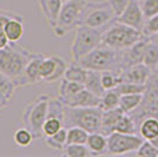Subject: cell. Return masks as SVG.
<instances>
[{
  "label": "cell",
  "mask_w": 158,
  "mask_h": 157,
  "mask_svg": "<svg viewBox=\"0 0 158 157\" xmlns=\"http://www.w3.org/2000/svg\"><path fill=\"white\" fill-rule=\"evenodd\" d=\"M35 53L18 43H10L7 47L0 50V72L13 82L15 89L28 86L25 69Z\"/></svg>",
  "instance_id": "6da1fadb"
},
{
  "label": "cell",
  "mask_w": 158,
  "mask_h": 157,
  "mask_svg": "<svg viewBox=\"0 0 158 157\" xmlns=\"http://www.w3.org/2000/svg\"><path fill=\"white\" fill-rule=\"evenodd\" d=\"M123 51L114 50L110 46L100 44L77 63H79L87 70H94V71L100 72L116 71L122 73L124 71Z\"/></svg>",
  "instance_id": "7a4b0ae2"
},
{
  "label": "cell",
  "mask_w": 158,
  "mask_h": 157,
  "mask_svg": "<svg viewBox=\"0 0 158 157\" xmlns=\"http://www.w3.org/2000/svg\"><path fill=\"white\" fill-rule=\"evenodd\" d=\"M143 38V32L135 27L123 24L116 19L107 25L102 38V44L114 50H126Z\"/></svg>",
  "instance_id": "3957f363"
},
{
  "label": "cell",
  "mask_w": 158,
  "mask_h": 157,
  "mask_svg": "<svg viewBox=\"0 0 158 157\" xmlns=\"http://www.w3.org/2000/svg\"><path fill=\"white\" fill-rule=\"evenodd\" d=\"M50 97L46 93H41L37 96L31 103H28L24 110L21 123L23 126L32 132L34 141H38L44 136L43 132V125L45 123L48 112V103Z\"/></svg>",
  "instance_id": "277c9868"
},
{
  "label": "cell",
  "mask_w": 158,
  "mask_h": 157,
  "mask_svg": "<svg viewBox=\"0 0 158 157\" xmlns=\"http://www.w3.org/2000/svg\"><path fill=\"white\" fill-rule=\"evenodd\" d=\"M103 110L99 106L91 108H72L65 105L64 126H80L87 132L100 131Z\"/></svg>",
  "instance_id": "5b68a950"
},
{
  "label": "cell",
  "mask_w": 158,
  "mask_h": 157,
  "mask_svg": "<svg viewBox=\"0 0 158 157\" xmlns=\"http://www.w3.org/2000/svg\"><path fill=\"white\" fill-rule=\"evenodd\" d=\"M105 28H96L84 24H79L76 27V32H74L72 45H71L72 62L80 60L87 53H90L97 46L100 45L103 32Z\"/></svg>",
  "instance_id": "8992f818"
},
{
  "label": "cell",
  "mask_w": 158,
  "mask_h": 157,
  "mask_svg": "<svg viewBox=\"0 0 158 157\" xmlns=\"http://www.w3.org/2000/svg\"><path fill=\"white\" fill-rule=\"evenodd\" d=\"M89 0H67L63 2V6L58 15L56 25L52 27V32L57 38H64L80 23V17L86 2Z\"/></svg>",
  "instance_id": "52a82bcc"
},
{
  "label": "cell",
  "mask_w": 158,
  "mask_h": 157,
  "mask_svg": "<svg viewBox=\"0 0 158 157\" xmlns=\"http://www.w3.org/2000/svg\"><path fill=\"white\" fill-rule=\"evenodd\" d=\"M117 19L109 1H87L80 17V23L96 28H105Z\"/></svg>",
  "instance_id": "ba28073f"
},
{
  "label": "cell",
  "mask_w": 158,
  "mask_h": 157,
  "mask_svg": "<svg viewBox=\"0 0 158 157\" xmlns=\"http://www.w3.org/2000/svg\"><path fill=\"white\" fill-rule=\"evenodd\" d=\"M144 138L136 134H122L114 131L107 136V150L109 155H124L132 151H137Z\"/></svg>",
  "instance_id": "9c48e42d"
},
{
  "label": "cell",
  "mask_w": 158,
  "mask_h": 157,
  "mask_svg": "<svg viewBox=\"0 0 158 157\" xmlns=\"http://www.w3.org/2000/svg\"><path fill=\"white\" fill-rule=\"evenodd\" d=\"M118 21L126 24L129 26L135 27L139 31H143V27L145 24V17L143 11L139 5V0H130L129 5L125 8V11L122 13L120 17L117 18Z\"/></svg>",
  "instance_id": "30bf717a"
},
{
  "label": "cell",
  "mask_w": 158,
  "mask_h": 157,
  "mask_svg": "<svg viewBox=\"0 0 158 157\" xmlns=\"http://www.w3.org/2000/svg\"><path fill=\"white\" fill-rule=\"evenodd\" d=\"M150 41L149 37H144L137 43H135L129 49L123 51V59H124V70L131 65H136L139 63H143L144 60L145 50L148 47V44Z\"/></svg>",
  "instance_id": "8fae6325"
},
{
  "label": "cell",
  "mask_w": 158,
  "mask_h": 157,
  "mask_svg": "<svg viewBox=\"0 0 158 157\" xmlns=\"http://www.w3.org/2000/svg\"><path fill=\"white\" fill-rule=\"evenodd\" d=\"M151 72V69L145 65L144 63L131 65L126 67L125 70L120 73L122 82H132V83H138V84H146Z\"/></svg>",
  "instance_id": "7c38bea8"
},
{
  "label": "cell",
  "mask_w": 158,
  "mask_h": 157,
  "mask_svg": "<svg viewBox=\"0 0 158 157\" xmlns=\"http://www.w3.org/2000/svg\"><path fill=\"white\" fill-rule=\"evenodd\" d=\"M100 97L96 96L94 93L89 91L87 89L80 90L78 93H76L71 98L66 99L63 102V104L66 106L72 108H91V106H99Z\"/></svg>",
  "instance_id": "4fadbf2b"
},
{
  "label": "cell",
  "mask_w": 158,
  "mask_h": 157,
  "mask_svg": "<svg viewBox=\"0 0 158 157\" xmlns=\"http://www.w3.org/2000/svg\"><path fill=\"white\" fill-rule=\"evenodd\" d=\"M40 13L43 14L46 24L52 28L57 20L63 6V0H37Z\"/></svg>",
  "instance_id": "5bb4252c"
},
{
  "label": "cell",
  "mask_w": 158,
  "mask_h": 157,
  "mask_svg": "<svg viewBox=\"0 0 158 157\" xmlns=\"http://www.w3.org/2000/svg\"><path fill=\"white\" fill-rule=\"evenodd\" d=\"M44 57H45V54L37 52L31 58V60L27 63L26 69H25V78H26L28 86L37 84L38 82H41V78H40V65H41V62H43Z\"/></svg>",
  "instance_id": "9a60e30c"
},
{
  "label": "cell",
  "mask_w": 158,
  "mask_h": 157,
  "mask_svg": "<svg viewBox=\"0 0 158 157\" xmlns=\"http://www.w3.org/2000/svg\"><path fill=\"white\" fill-rule=\"evenodd\" d=\"M124 112L119 108L112 109L107 111H103V117H102V126H100V132L104 134L105 136H109L110 134L116 131L117 123L119 122L120 117L123 116Z\"/></svg>",
  "instance_id": "2e32d148"
},
{
  "label": "cell",
  "mask_w": 158,
  "mask_h": 157,
  "mask_svg": "<svg viewBox=\"0 0 158 157\" xmlns=\"http://www.w3.org/2000/svg\"><path fill=\"white\" fill-rule=\"evenodd\" d=\"M86 145L92 152V155H104L107 150V136L102 134L100 131L90 132Z\"/></svg>",
  "instance_id": "e0dca14e"
},
{
  "label": "cell",
  "mask_w": 158,
  "mask_h": 157,
  "mask_svg": "<svg viewBox=\"0 0 158 157\" xmlns=\"http://www.w3.org/2000/svg\"><path fill=\"white\" fill-rule=\"evenodd\" d=\"M2 28L11 43H18L25 32L24 18H11Z\"/></svg>",
  "instance_id": "ac0fdd59"
},
{
  "label": "cell",
  "mask_w": 158,
  "mask_h": 157,
  "mask_svg": "<svg viewBox=\"0 0 158 157\" xmlns=\"http://www.w3.org/2000/svg\"><path fill=\"white\" fill-rule=\"evenodd\" d=\"M138 131L139 135L148 141L158 137V118L155 116L145 117L139 124Z\"/></svg>",
  "instance_id": "d6986e66"
},
{
  "label": "cell",
  "mask_w": 158,
  "mask_h": 157,
  "mask_svg": "<svg viewBox=\"0 0 158 157\" xmlns=\"http://www.w3.org/2000/svg\"><path fill=\"white\" fill-rule=\"evenodd\" d=\"M84 86H85V89H87L89 91H91L98 97H102L103 93L106 91L102 84V72L100 71L89 70Z\"/></svg>",
  "instance_id": "ffe728a7"
},
{
  "label": "cell",
  "mask_w": 158,
  "mask_h": 157,
  "mask_svg": "<svg viewBox=\"0 0 158 157\" xmlns=\"http://www.w3.org/2000/svg\"><path fill=\"white\" fill-rule=\"evenodd\" d=\"M144 98V93H129V95H120L119 100V109L125 113L135 111L139 105L142 104Z\"/></svg>",
  "instance_id": "44dd1931"
},
{
  "label": "cell",
  "mask_w": 158,
  "mask_h": 157,
  "mask_svg": "<svg viewBox=\"0 0 158 157\" xmlns=\"http://www.w3.org/2000/svg\"><path fill=\"white\" fill-rule=\"evenodd\" d=\"M14 90H15V86L13 82L8 77H6L4 73L0 72V110L10 103Z\"/></svg>",
  "instance_id": "7402d4cb"
},
{
  "label": "cell",
  "mask_w": 158,
  "mask_h": 157,
  "mask_svg": "<svg viewBox=\"0 0 158 157\" xmlns=\"http://www.w3.org/2000/svg\"><path fill=\"white\" fill-rule=\"evenodd\" d=\"M85 86L80 83H77V82H72V80H69V79L63 78L61 82H60V86H59V91H58V98L64 102L66 99L71 98L72 96H74L76 93H78L80 90H83Z\"/></svg>",
  "instance_id": "603a6c76"
},
{
  "label": "cell",
  "mask_w": 158,
  "mask_h": 157,
  "mask_svg": "<svg viewBox=\"0 0 158 157\" xmlns=\"http://www.w3.org/2000/svg\"><path fill=\"white\" fill-rule=\"evenodd\" d=\"M87 69H85L84 66H81L77 62H72V64L67 66L64 74V78L69 79V80H72V82H77L84 85L87 77Z\"/></svg>",
  "instance_id": "cb8c5ba5"
},
{
  "label": "cell",
  "mask_w": 158,
  "mask_h": 157,
  "mask_svg": "<svg viewBox=\"0 0 158 157\" xmlns=\"http://www.w3.org/2000/svg\"><path fill=\"white\" fill-rule=\"evenodd\" d=\"M119 100H120V95H119L114 89H112V90H106V91L103 93V96L100 97L99 108H100L103 111L117 109V108H119Z\"/></svg>",
  "instance_id": "d4e9b609"
},
{
  "label": "cell",
  "mask_w": 158,
  "mask_h": 157,
  "mask_svg": "<svg viewBox=\"0 0 158 157\" xmlns=\"http://www.w3.org/2000/svg\"><path fill=\"white\" fill-rule=\"evenodd\" d=\"M46 144L54 150H63L67 144V128H61L59 131L53 134L51 136H46L45 138Z\"/></svg>",
  "instance_id": "484cf974"
},
{
  "label": "cell",
  "mask_w": 158,
  "mask_h": 157,
  "mask_svg": "<svg viewBox=\"0 0 158 157\" xmlns=\"http://www.w3.org/2000/svg\"><path fill=\"white\" fill-rule=\"evenodd\" d=\"M143 63L146 66H149L151 70H155L158 67V43L152 40L151 38L145 50Z\"/></svg>",
  "instance_id": "4316f807"
},
{
  "label": "cell",
  "mask_w": 158,
  "mask_h": 157,
  "mask_svg": "<svg viewBox=\"0 0 158 157\" xmlns=\"http://www.w3.org/2000/svg\"><path fill=\"white\" fill-rule=\"evenodd\" d=\"M89 134L80 126L67 128V144H86Z\"/></svg>",
  "instance_id": "83f0119b"
},
{
  "label": "cell",
  "mask_w": 158,
  "mask_h": 157,
  "mask_svg": "<svg viewBox=\"0 0 158 157\" xmlns=\"http://www.w3.org/2000/svg\"><path fill=\"white\" fill-rule=\"evenodd\" d=\"M116 131L122 132V134H137L138 126L136 124L135 119L132 118L130 113H123V116L120 117L119 122L117 123Z\"/></svg>",
  "instance_id": "f1b7e54d"
},
{
  "label": "cell",
  "mask_w": 158,
  "mask_h": 157,
  "mask_svg": "<svg viewBox=\"0 0 158 157\" xmlns=\"http://www.w3.org/2000/svg\"><path fill=\"white\" fill-rule=\"evenodd\" d=\"M63 155L69 157H87L91 156L92 152L86 144H66L63 149Z\"/></svg>",
  "instance_id": "f546056e"
},
{
  "label": "cell",
  "mask_w": 158,
  "mask_h": 157,
  "mask_svg": "<svg viewBox=\"0 0 158 157\" xmlns=\"http://www.w3.org/2000/svg\"><path fill=\"white\" fill-rule=\"evenodd\" d=\"M57 66V59L56 56H45L41 65H40V78L41 82H46L53 74V72L56 70Z\"/></svg>",
  "instance_id": "4dcf8cb0"
},
{
  "label": "cell",
  "mask_w": 158,
  "mask_h": 157,
  "mask_svg": "<svg viewBox=\"0 0 158 157\" xmlns=\"http://www.w3.org/2000/svg\"><path fill=\"white\" fill-rule=\"evenodd\" d=\"M122 83V76L116 71H103L102 72V84L105 90L116 89Z\"/></svg>",
  "instance_id": "1f68e13d"
},
{
  "label": "cell",
  "mask_w": 158,
  "mask_h": 157,
  "mask_svg": "<svg viewBox=\"0 0 158 157\" xmlns=\"http://www.w3.org/2000/svg\"><path fill=\"white\" fill-rule=\"evenodd\" d=\"M119 95H129V93H144L146 90V84H138L132 82H122L116 89Z\"/></svg>",
  "instance_id": "d6a6232c"
},
{
  "label": "cell",
  "mask_w": 158,
  "mask_h": 157,
  "mask_svg": "<svg viewBox=\"0 0 158 157\" xmlns=\"http://www.w3.org/2000/svg\"><path fill=\"white\" fill-rule=\"evenodd\" d=\"M13 139L14 143L19 146H28L34 141V137H33L31 131L26 129L25 126H23L14 132Z\"/></svg>",
  "instance_id": "836d02e7"
},
{
  "label": "cell",
  "mask_w": 158,
  "mask_h": 157,
  "mask_svg": "<svg viewBox=\"0 0 158 157\" xmlns=\"http://www.w3.org/2000/svg\"><path fill=\"white\" fill-rule=\"evenodd\" d=\"M61 128H64V121H61L58 117H47L45 123L43 125V132L44 136H51L59 131Z\"/></svg>",
  "instance_id": "e575fe53"
},
{
  "label": "cell",
  "mask_w": 158,
  "mask_h": 157,
  "mask_svg": "<svg viewBox=\"0 0 158 157\" xmlns=\"http://www.w3.org/2000/svg\"><path fill=\"white\" fill-rule=\"evenodd\" d=\"M56 59H57V66H56V70L53 72V74L47 79L45 83H54L59 79L64 78V74H65V71L67 69L69 64L66 63L65 59H63L61 57H58L56 56Z\"/></svg>",
  "instance_id": "d590c367"
},
{
  "label": "cell",
  "mask_w": 158,
  "mask_h": 157,
  "mask_svg": "<svg viewBox=\"0 0 158 157\" xmlns=\"http://www.w3.org/2000/svg\"><path fill=\"white\" fill-rule=\"evenodd\" d=\"M139 5L145 19L158 14V0H139Z\"/></svg>",
  "instance_id": "8d00e7d4"
},
{
  "label": "cell",
  "mask_w": 158,
  "mask_h": 157,
  "mask_svg": "<svg viewBox=\"0 0 158 157\" xmlns=\"http://www.w3.org/2000/svg\"><path fill=\"white\" fill-rule=\"evenodd\" d=\"M136 154L140 157H157L158 149L150 141L144 139L143 143L140 144V146L138 148V150L136 151Z\"/></svg>",
  "instance_id": "74e56055"
},
{
  "label": "cell",
  "mask_w": 158,
  "mask_h": 157,
  "mask_svg": "<svg viewBox=\"0 0 158 157\" xmlns=\"http://www.w3.org/2000/svg\"><path fill=\"white\" fill-rule=\"evenodd\" d=\"M143 36L151 38L158 33V14L153 15L151 18H148L145 20L144 27H143Z\"/></svg>",
  "instance_id": "f35d334b"
},
{
  "label": "cell",
  "mask_w": 158,
  "mask_h": 157,
  "mask_svg": "<svg viewBox=\"0 0 158 157\" xmlns=\"http://www.w3.org/2000/svg\"><path fill=\"white\" fill-rule=\"evenodd\" d=\"M11 18H24L23 14L13 11V10H10V8H1L0 7V28L5 26L8 20Z\"/></svg>",
  "instance_id": "ab89813d"
},
{
  "label": "cell",
  "mask_w": 158,
  "mask_h": 157,
  "mask_svg": "<svg viewBox=\"0 0 158 157\" xmlns=\"http://www.w3.org/2000/svg\"><path fill=\"white\" fill-rule=\"evenodd\" d=\"M110 6H111L113 13L116 15V18H118L122 15V13L125 11V8L127 7L130 0H107Z\"/></svg>",
  "instance_id": "60d3db41"
},
{
  "label": "cell",
  "mask_w": 158,
  "mask_h": 157,
  "mask_svg": "<svg viewBox=\"0 0 158 157\" xmlns=\"http://www.w3.org/2000/svg\"><path fill=\"white\" fill-rule=\"evenodd\" d=\"M10 43H11V41H10L8 38H7L6 33H5V31H4V28H0V50H4L5 47H7Z\"/></svg>",
  "instance_id": "b9f144b4"
},
{
  "label": "cell",
  "mask_w": 158,
  "mask_h": 157,
  "mask_svg": "<svg viewBox=\"0 0 158 157\" xmlns=\"http://www.w3.org/2000/svg\"><path fill=\"white\" fill-rule=\"evenodd\" d=\"M150 142H151V143L153 144V145H155V146H156V148L158 149V137H156V138H153V139H151Z\"/></svg>",
  "instance_id": "7bdbcfd3"
},
{
  "label": "cell",
  "mask_w": 158,
  "mask_h": 157,
  "mask_svg": "<svg viewBox=\"0 0 158 157\" xmlns=\"http://www.w3.org/2000/svg\"><path fill=\"white\" fill-rule=\"evenodd\" d=\"M64 1H67V0H63V2H64Z\"/></svg>",
  "instance_id": "ee69618b"
},
{
  "label": "cell",
  "mask_w": 158,
  "mask_h": 157,
  "mask_svg": "<svg viewBox=\"0 0 158 157\" xmlns=\"http://www.w3.org/2000/svg\"><path fill=\"white\" fill-rule=\"evenodd\" d=\"M157 70H158V67H157Z\"/></svg>",
  "instance_id": "f6af8a7d"
}]
</instances>
